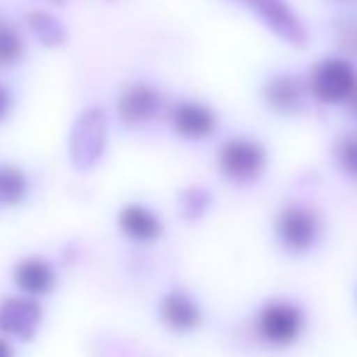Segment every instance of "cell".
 Masks as SVG:
<instances>
[{"instance_id": "14", "label": "cell", "mask_w": 357, "mask_h": 357, "mask_svg": "<svg viewBox=\"0 0 357 357\" xmlns=\"http://www.w3.org/2000/svg\"><path fill=\"white\" fill-rule=\"evenodd\" d=\"M27 24H29V29H32L34 37H37L42 44H49V47L63 44V39H66L63 24L59 22L56 17H52L49 13H29Z\"/></svg>"}, {"instance_id": "10", "label": "cell", "mask_w": 357, "mask_h": 357, "mask_svg": "<svg viewBox=\"0 0 357 357\" xmlns=\"http://www.w3.org/2000/svg\"><path fill=\"white\" fill-rule=\"evenodd\" d=\"M160 316H163L165 326L173 331H192L202 321L199 306L183 291H173L160 301Z\"/></svg>"}, {"instance_id": "7", "label": "cell", "mask_w": 357, "mask_h": 357, "mask_svg": "<svg viewBox=\"0 0 357 357\" xmlns=\"http://www.w3.org/2000/svg\"><path fill=\"white\" fill-rule=\"evenodd\" d=\"M42 324V306L27 296H10L0 301V331L29 340Z\"/></svg>"}, {"instance_id": "15", "label": "cell", "mask_w": 357, "mask_h": 357, "mask_svg": "<svg viewBox=\"0 0 357 357\" xmlns=\"http://www.w3.org/2000/svg\"><path fill=\"white\" fill-rule=\"evenodd\" d=\"M27 192V180L20 170L0 168V204H17Z\"/></svg>"}, {"instance_id": "1", "label": "cell", "mask_w": 357, "mask_h": 357, "mask_svg": "<svg viewBox=\"0 0 357 357\" xmlns=\"http://www.w3.org/2000/svg\"><path fill=\"white\" fill-rule=\"evenodd\" d=\"M107 144V119L98 107L85 109L71 132V158L73 165L88 170L102 158Z\"/></svg>"}, {"instance_id": "20", "label": "cell", "mask_w": 357, "mask_h": 357, "mask_svg": "<svg viewBox=\"0 0 357 357\" xmlns=\"http://www.w3.org/2000/svg\"><path fill=\"white\" fill-rule=\"evenodd\" d=\"M0 357H13V348L8 345V340L0 338Z\"/></svg>"}, {"instance_id": "12", "label": "cell", "mask_w": 357, "mask_h": 357, "mask_svg": "<svg viewBox=\"0 0 357 357\" xmlns=\"http://www.w3.org/2000/svg\"><path fill=\"white\" fill-rule=\"evenodd\" d=\"M119 224L127 236H132L134 241H155L160 236V221L153 212H149L146 207L132 204L124 207L119 214Z\"/></svg>"}, {"instance_id": "17", "label": "cell", "mask_w": 357, "mask_h": 357, "mask_svg": "<svg viewBox=\"0 0 357 357\" xmlns=\"http://www.w3.org/2000/svg\"><path fill=\"white\" fill-rule=\"evenodd\" d=\"M338 163L350 178L357 180V137H345L338 144Z\"/></svg>"}, {"instance_id": "8", "label": "cell", "mask_w": 357, "mask_h": 357, "mask_svg": "<svg viewBox=\"0 0 357 357\" xmlns=\"http://www.w3.org/2000/svg\"><path fill=\"white\" fill-rule=\"evenodd\" d=\"M158 109H160V95L151 85H132L117 102L119 119L124 124H129V127L146 124L149 119H153L158 114Z\"/></svg>"}, {"instance_id": "13", "label": "cell", "mask_w": 357, "mask_h": 357, "mask_svg": "<svg viewBox=\"0 0 357 357\" xmlns=\"http://www.w3.org/2000/svg\"><path fill=\"white\" fill-rule=\"evenodd\" d=\"M304 100V88L291 75H280L268 85V102L280 112H296Z\"/></svg>"}, {"instance_id": "18", "label": "cell", "mask_w": 357, "mask_h": 357, "mask_svg": "<svg viewBox=\"0 0 357 357\" xmlns=\"http://www.w3.org/2000/svg\"><path fill=\"white\" fill-rule=\"evenodd\" d=\"M207 207V195L199 192V190H190L188 195H185V216H197L202 214V209Z\"/></svg>"}, {"instance_id": "3", "label": "cell", "mask_w": 357, "mask_h": 357, "mask_svg": "<svg viewBox=\"0 0 357 357\" xmlns=\"http://www.w3.org/2000/svg\"><path fill=\"white\" fill-rule=\"evenodd\" d=\"M219 168L234 183H250L265 168V151L250 139H231L221 146Z\"/></svg>"}, {"instance_id": "5", "label": "cell", "mask_w": 357, "mask_h": 357, "mask_svg": "<svg viewBox=\"0 0 357 357\" xmlns=\"http://www.w3.org/2000/svg\"><path fill=\"white\" fill-rule=\"evenodd\" d=\"M301 328H304V316L296 306L287 304V301L265 306L258 316V331L263 340H268L270 345L294 343L299 338Z\"/></svg>"}, {"instance_id": "16", "label": "cell", "mask_w": 357, "mask_h": 357, "mask_svg": "<svg viewBox=\"0 0 357 357\" xmlns=\"http://www.w3.org/2000/svg\"><path fill=\"white\" fill-rule=\"evenodd\" d=\"M24 47L17 29L10 24H0V68H10L20 61Z\"/></svg>"}, {"instance_id": "6", "label": "cell", "mask_w": 357, "mask_h": 357, "mask_svg": "<svg viewBox=\"0 0 357 357\" xmlns=\"http://www.w3.org/2000/svg\"><path fill=\"white\" fill-rule=\"evenodd\" d=\"M275 231H278V238L284 248L301 253V250H309L316 243L319 221H316L314 212H309L306 207L291 204V207H284L280 212Z\"/></svg>"}, {"instance_id": "19", "label": "cell", "mask_w": 357, "mask_h": 357, "mask_svg": "<svg viewBox=\"0 0 357 357\" xmlns=\"http://www.w3.org/2000/svg\"><path fill=\"white\" fill-rule=\"evenodd\" d=\"M10 107H13V98H10V90L5 85H0V122L10 114Z\"/></svg>"}, {"instance_id": "11", "label": "cell", "mask_w": 357, "mask_h": 357, "mask_svg": "<svg viewBox=\"0 0 357 357\" xmlns=\"http://www.w3.org/2000/svg\"><path fill=\"white\" fill-rule=\"evenodd\" d=\"M54 270L47 260L27 258L15 268V282L27 294H47L54 287Z\"/></svg>"}, {"instance_id": "2", "label": "cell", "mask_w": 357, "mask_h": 357, "mask_svg": "<svg viewBox=\"0 0 357 357\" xmlns=\"http://www.w3.org/2000/svg\"><path fill=\"white\" fill-rule=\"evenodd\" d=\"M309 88L316 100L326 105H340L353 98L357 90V75L348 61L343 59H326L314 68Z\"/></svg>"}, {"instance_id": "4", "label": "cell", "mask_w": 357, "mask_h": 357, "mask_svg": "<svg viewBox=\"0 0 357 357\" xmlns=\"http://www.w3.org/2000/svg\"><path fill=\"white\" fill-rule=\"evenodd\" d=\"M260 22H265L278 37L289 44H306V29L299 15L287 5V0H238Z\"/></svg>"}, {"instance_id": "9", "label": "cell", "mask_w": 357, "mask_h": 357, "mask_svg": "<svg viewBox=\"0 0 357 357\" xmlns=\"http://www.w3.org/2000/svg\"><path fill=\"white\" fill-rule=\"evenodd\" d=\"M173 129L185 139H204L214 132L216 119L212 109L197 102H183L173 109Z\"/></svg>"}]
</instances>
